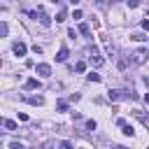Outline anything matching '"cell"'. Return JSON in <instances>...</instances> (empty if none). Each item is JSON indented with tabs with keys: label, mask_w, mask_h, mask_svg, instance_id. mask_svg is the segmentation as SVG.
I'll list each match as a JSON object with an SVG mask.
<instances>
[{
	"label": "cell",
	"mask_w": 149,
	"mask_h": 149,
	"mask_svg": "<svg viewBox=\"0 0 149 149\" xmlns=\"http://www.w3.org/2000/svg\"><path fill=\"white\" fill-rule=\"evenodd\" d=\"M133 114L137 116V121H140V123H142L144 128H149V114H144V112H140V109H135Z\"/></svg>",
	"instance_id": "6da1fadb"
},
{
	"label": "cell",
	"mask_w": 149,
	"mask_h": 149,
	"mask_svg": "<svg viewBox=\"0 0 149 149\" xmlns=\"http://www.w3.org/2000/svg\"><path fill=\"white\" fill-rule=\"evenodd\" d=\"M37 19H40V23H42L44 28H49V26H51V19H49V14H44L42 9H37Z\"/></svg>",
	"instance_id": "7a4b0ae2"
},
{
	"label": "cell",
	"mask_w": 149,
	"mask_h": 149,
	"mask_svg": "<svg viewBox=\"0 0 149 149\" xmlns=\"http://www.w3.org/2000/svg\"><path fill=\"white\" fill-rule=\"evenodd\" d=\"M37 74H40V77H49V74H51V68H49L47 63H40V65H37Z\"/></svg>",
	"instance_id": "3957f363"
},
{
	"label": "cell",
	"mask_w": 149,
	"mask_h": 149,
	"mask_svg": "<svg viewBox=\"0 0 149 149\" xmlns=\"http://www.w3.org/2000/svg\"><path fill=\"white\" fill-rule=\"evenodd\" d=\"M26 100H28L30 105H37V107H40V105H44V98H42V95H28Z\"/></svg>",
	"instance_id": "277c9868"
},
{
	"label": "cell",
	"mask_w": 149,
	"mask_h": 149,
	"mask_svg": "<svg viewBox=\"0 0 149 149\" xmlns=\"http://www.w3.org/2000/svg\"><path fill=\"white\" fill-rule=\"evenodd\" d=\"M14 54H16V56H23V54H26V44H23V42H16V44H14Z\"/></svg>",
	"instance_id": "5b68a950"
},
{
	"label": "cell",
	"mask_w": 149,
	"mask_h": 149,
	"mask_svg": "<svg viewBox=\"0 0 149 149\" xmlns=\"http://www.w3.org/2000/svg\"><path fill=\"white\" fill-rule=\"evenodd\" d=\"M68 56H70V51H68V49L63 47V49L58 51V56H56V61H58V63H63V61H68Z\"/></svg>",
	"instance_id": "8992f818"
},
{
	"label": "cell",
	"mask_w": 149,
	"mask_h": 149,
	"mask_svg": "<svg viewBox=\"0 0 149 149\" xmlns=\"http://www.w3.org/2000/svg\"><path fill=\"white\" fill-rule=\"evenodd\" d=\"M2 126H5L7 130H16V123H14L12 119H2Z\"/></svg>",
	"instance_id": "52a82bcc"
},
{
	"label": "cell",
	"mask_w": 149,
	"mask_h": 149,
	"mask_svg": "<svg viewBox=\"0 0 149 149\" xmlns=\"http://www.w3.org/2000/svg\"><path fill=\"white\" fill-rule=\"evenodd\" d=\"M144 58H147V51H137L135 54V63H144Z\"/></svg>",
	"instance_id": "ba28073f"
},
{
	"label": "cell",
	"mask_w": 149,
	"mask_h": 149,
	"mask_svg": "<svg viewBox=\"0 0 149 149\" xmlns=\"http://www.w3.org/2000/svg\"><path fill=\"white\" fill-rule=\"evenodd\" d=\"M26 88H40V81L37 79H28L26 81Z\"/></svg>",
	"instance_id": "9c48e42d"
},
{
	"label": "cell",
	"mask_w": 149,
	"mask_h": 149,
	"mask_svg": "<svg viewBox=\"0 0 149 149\" xmlns=\"http://www.w3.org/2000/svg\"><path fill=\"white\" fill-rule=\"evenodd\" d=\"M130 37H133L135 42H142V40H147V35H144V33H133Z\"/></svg>",
	"instance_id": "30bf717a"
},
{
	"label": "cell",
	"mask_w": 149,
	"mask_h": 149,
	"mask_svg": "<svg viewBox=\"0 0 149 149\" xmlns=\"http://www.w3.org/2000/svg\"><path fill=\"white\" fill-rule=\"evenodd\" d=\"M121 128H123V135H130V137H133V133H135V130H133V126H128V123H123Z\"/></svg>",
	"instance_id": "8fae6325"
},
{
	"label": "cell",
	"mask_w": 149,
	"mask_h": 149,
	"mask_svg": "<svg viewBox=\"0 0 149 149\" xmlns=\"http://www.w3.org/2000/svg\"><path fill=\"white\" fill-rule=\"evenodd\" d=\"M79 33H81V35H91V28H88L86 23H81V26H79Z\"/></svg>",
	"instance_id": "7c38bea8"
},
{
	"label": "cell",
	"mask_w": 149,
	"mask_h": 149,
	"mask_svg": "<svg viewBox=\"0 0 149 149\" xmlns=\"http://www.w3.org/2000/svg\"><path fill=\"white\" fill-rule=\"evenodd\" d=\"M86 77H88V81H100V74L98 72H88Z\"/></svg>",
	"instance_id": "4fadbf2b"
},
{
	"label": "cell",
	"mask_w": 149,
	"mask_h": 149,
	"mask_svg": "<svg viewBox=\"0 0 149 149\" xmlns=\"http://www.w3.org/2000/svg\"><path fill=\"white\" fill-rule=\"evenodd\" d=\"M65 16H68V12H65V9H58V16H56V21H65Z\"/></svg>",
	"instance_id": "5bb4252c"
},
{
	"label": "cell",
	"mask_w": 149,
	"mask_h": 149,
	"mask_svg": "<svg viewBox=\"0 0 149 149\" xmlns=\"http://www.w3.org/2000/svg\"><path fill=\"white\" fill-rule=\"evenodd\" d=\"M74 70H77V72H84V70H86V65H84V63H81V61H79V63H77V65H74Z\"/></svg>",
	"instance_id": "9a60e30c"
},
{
	"label": "cell",
	"mask_w": 149,
	"mask_h": 149,
	"mask_svg": "<svg viewBox=\"0 0 149 149\" xmlns=\"http://www.w3.org/2000/svg\"><path fill=\"white\" fill-rule=\"evenodd\" d=\"M86 130H95V121H86Z\"/></svg>",
	"instance_id": "2e32d148"
},
{
	"label": "cell",
	"mask_w": 149,
	"mask_h": 149,
	"mask_svg": "<svg viewBox=\"0 0 149 149\" xmlns=\"http://www.w3.org/2000/svg\"><path fill=\"white\" fill-rule=\"evenodd\" d=\"M9 149H23V144H21V142H12V144H9Z\"/></svg>",
	"instance_id": "e0dca14e"
},
{
	"label": "cell",
	"mask_w": 149,
	"mask_h": 149,
	"mask_svg": "<svg viewBox=\"0 0 149 149\" xmlns=\"http://www.w3.org/2000/svg\"><path fill=\"white\" fill-rule=\"evenodd\" d=\"M7 30H9V28H7V23H2V26H0V35H7Z\"/></svg>",
	"instance_id": "ac0fdd59"
},
{
	"label": "cell",
	"mask_w": 149,
	"mask_h": 149,
	"mask_svg": "<svg viewBox=\"0 0 149 149\" xmlns=\"http://www.w3.org/2000/svg\"><path fill=\"white\" fill-rule=\"evenodd\" d=\"M95 7H100V9H102V7H105V0H95Z\"/></svg>",
	"instance_id": "d6986e66"
},
{
	"label": "cell",
	"mask_w": 149,
	"mask_h": 149,
	"mask_svg": "<svg viewBox=\"0 0 149 149\" xmlns=\"http://www.w3.org/2000/svg\"><path fill=\"white\" fill-rule=\"evenodd\" d=\"M142 28H144V30H149V21H142Z\"/></svg>",
	"instance_id": "ffe728a7"
},
{
	"label": "cell",
	"mask_w": 149,
	"mask_h": 149,
	"mask_svg": "<svg viewBox=\"0 0 149 149\" xmlns=\"http://www.w3.org/2000/svg\"><path fill=\"white\" fill-rule=\"evenodd\" d=\"M70 2H72V5H79V2H81V0H70Z\"/></svg>",
	"instance_id": "44dd1931"
},
{
	"label": "cell",
	"mask_w": 149,
	"mask_h": 149,
	"mask_svg": "<svg viewBox=\"0 0 149 149\" xmlns=\"http://www.w3.org/2000/svg\"><path fill=\"white\" fill-rule=\"evenodd\" d=\"M144 102H149V93H147V95H144Z\"/></svg>",
	"instance_id": "7402d4cb"
},
{
	"label": "cell",
	"mask_w": 149,
	"mask_h": 149,
	"mask_svg": "<svg viewBox=\"0 0 149 149\" xmlns=\"http://www.w3.org/2000/svg\"><path fill=\"white\" fill-rule=\"evenodd\" d=\"M144 81H147V86H149V77H147V79H144Z\"/></svg>",
	"instance_id": "603a6c76"
},
{
	"label": "cell",
	"mask_w": 149,
	"mask_h": 149,
	"mask_svg": "<svg viewBox=\"0 0 149 149\" xmlns=\"http://www.w3.org/2000/svg\"><path fill=\"white\" fill-rule=\"evenodd\" d=\"M116 2H123V0H116Z\"/></svg>",
	"instance_id": "cb8c5ba5"
}]
</instances>
